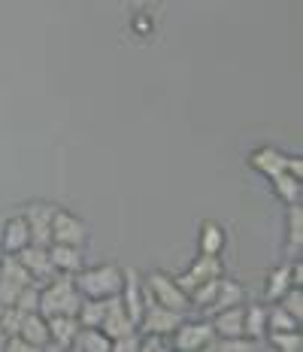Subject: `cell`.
<instances>
[{"mask_svg":"<svg viewBox=\"0 0 303 352\" xmlns=\"http://www.w3.org/2000/svg\"><path fill=\"white\" fill-rule=\"evenodd\" d=\"M79 304H82V292L76 289L70 274H55V280L46 283V289H40V304L36 310L43 316H76L79 313Z\"/></svg>","mask_w":303,"mask_h":352,"instance_id":"6da1fadb","label":"cell"},{"mask_svg":"<svg viewBox=\"0 0 303 352\" xmlns=\"http://www.w3.org/2000/svg\"><path fill=\"white\" fill-rule=\"evenodd\" d=\"M73 283L82 292V298H113L124 285V270L118 264H100V267L73 274Z\"/></svg>","mask_w":303,"mask_h":352,"instance_id":"7a4b0ae2","label":"cell"},{"mask_svg":"<svg viewBox=\"0 0 303 352\" xmlns=\"http://www.w3.org/2000/svg\"><path fill=\"white\" fill-rule=\"evenodd\" d=\"M143 289L149 292V298L152 300H158V304H164L170 307V310H176V313H186L191 310V300H188V292H182V285L176 283V276H170L164 274V270H152L149 276H146V283H143Z\"/></svg>","mask_w":303,"mask_h":352,"instance_id":"3957f363","label":"cell"},{"mask_svg":"<svg viewBox=\"0 0 303 352\" xmlns=\"http://www.w3.org/2000/svg\"><path fill=\"white\" fill-rule=\"evenodd\" d=\"M186 319L182 313L170 310V307L158 304V300L149 298V292H146V307H143V316H139V325L137 331L139 334H158V337H170L179 328V322Z\"/></svg>","mask_w":303,"mask_h":352,"instance_id":"277c9868","label":"cell"},{"mask_svg":"<svg viewBox=\"0 0 303 352\" xmlns=\"http://www.w3.org/2000/svg\"><path fill=\"white\" fill-rule=\"evenodd\" d=\"M31 283H34V276L27 274V267L12 252H6L0 258V307H12L16 298L21 295V289Z\"/></svg>","mask_w":303,"mask_h":352,"instance_id":"5b68a950","label":"cell"},{"mask_svg":"<svg viewBox=\"0 0 303 352\" xmlns=\"http://www.w3.org/2000/svg\"><path fill=\"white\" fill-rule=\"evenodd\" d=\"M55 210L58 207H52V204H46V201H34L21 210L27 228H31V243H36V246L52 243V219H55Z\"/></svg>","mask_w":303,"mask_h":352,"instance_id":"8992f818","label":"cell"},{"mask_svg":"<svg viewBox=\"0 0 303 352\" xmlns=\"http://www.w3.org/2000/svg\"><path fill=\"white\" fill-rule=\"evenodd\" d=\"M170 337H173V346L179 352H197L210 346L216 331H212V322H179V328Z\"/></svg>","mask_w":303,"mask_h":352,"instance_id":"52a82bcc","label":"cell"},{"mask_svg":"<svg viewBox=\"0 0 303 352\" xmlns=\"http://www.w3.org/2000/svg\"><path fill=\"white\" fill-rule=\"evenodd\" d=\"M88 228L79 216H73L67 210H55L52 219V243H70V246H85Z\"/></svg>","mask_w":303,"mask_h":352,"instance_id":"ba28073f","label":"cell"},{"mask_svg":"<svg viewBox=\"0 0 303 352\" xmlns=\"http://www.w3.org/2000/svg\"><path fill=\"white\" fill-rule=\"evenodd\" d=\"M221 274H225V264H221L218 255H206V252H201V255H197V261L191 264L186 274L176 276V283L182 285V292H191L194 285H201V283H206V280H212V276H221Z\"/></svg>","mask_w":303,"mask_h":352,"instance_id":"9c48e42d","label":"cell"},{"mask_svg":"<svg viewBox=\"0 0 303 352\" xmlns=\"http://www.w3.org/2000/svg\"><path fill=\"white\" fill-rule=\"evenodd\" d=\"M100 331L106 334L109 340H115V337H124V334H134V331H137L134 319L128 316V310H124V304H122V298H118V295L109 298L106 316H103V322H100Z\"/></svg>","mask_w":303,"mask_h":352,"instance_id":"30bf717a","label":"cell"},{"mask_svg":"<svg viewBox=\"0 0 303 352\" xmlns=\"http://www.w3.org/2000/svg\"><path fill=\"white\" fill-rule=\"evenodd\" d=\"M118 298H122L128 316L134 319V325H139V316H143V307H146V289H143V283H139V274L134 267L124 270V285H122V292H118Z\"/></svg>","mask_w":303,"mask_h":352,"instance_id":"8fae6325","label":"cell"},{"mask_svg":"<svg viewBox=\"0 0 303 352\" xmlns=\"http://www.w3.org/2000/svg\"><path fill=\"white\" fill-rule=\"evenodd\" d=\"M16 258L25 264L34 280H52V276H55V267H52V258H49V246L27 243L25 249L16 252Z\"/></svg>","mask_w":303,"mask_h":352,"instance_id":"7c38bea8","label":"cell"},{"mask_svg":"<svg viewBox=\"0 0 303 352\" xmlns=\"http://www.w3.org/2000/svg\"><path fill=\"white\" fill-rule=\"evenodd\" d=\"M46 325H49V346L52 349H70L73 340H76V334H79V328H82L76 316H64V313L46 316Z\"/></svg>","mask_w":303,"mask_h":352,"instance_id":"4fadbf2b","label":"cell"},{"mask_svg":"<svg viewBox=\"0 0 303 352\" xmlns=\"http://www.w3.org/2000/svg\"><path fill=\"white\" fill-rule=\"evenodd\" d=\"M49 258L55 274H79L85 264L82 246H70V243H49Z\"/></svg>","mask_w":303,"mask_h":352,"instance_id":"5bb4252c","label":"cell"},{"mask_svg":"<svg viewBox=\"0 0 303 352\" xmlns=\"http://www.w3.org/2000/svg\"><path fill=\"white\" fill-rule=\"evenodd\" d=\"M0 234H3V252H12L16 255L19 249H25L31 243V228H27L25 216H12L6 219V222H0Z\"/></svg>","mask_w":303,"mask_h":352,"instance_id":"9a60e30c","label":"cell"},{"mask_svg":"<svg viewBox=\"0 0 303 352\" xmlns=\"http://www.w3.org/2000/svg\"><path fill=\"white\" fill-rule=\"evenodd\" d=\"M243 316H246V307L243 304H234V307H227V310L212 313L210 322H212L216 337H240L243 334Z\"/></svg>","mask_w":303,"mask_h":352,"instance_id":"2e32d148","label":"cell"},{"mask_svg":"<svg viewBox=\"0 0 303 352\" xmlns=\"http://www.w3.org/2000/svg\"><path fill=\"white\" fill-rule=\"evenodd\" d=\"M19 334L25 337V340L31 343L34 349H46V346H49V325H46V316H43L40 310L25 313V319H21V325H19Z\"/></svg>","mask_w":303,"mask_h":352,"instance_id":"e0dca14e","label":"cell"},{"mask_svg":"<svg viewBox=\"0 0 303 352\" xmlns=\"http://www.w3.org/2000/svg\"><path fill=\"white\" fill-rule=\"evenodd\" d=\"M249 164H252L258 173H264L270 179V176H276V173L285 170L288 155H285V152H279V149H273V146H261V149H255L252 155H249Z\"/></svg>","mask_w":303,"mask_h":352,"instance_id":"ac0fdd59","label":"cell"},{"mask_svg":"<svg viewBox=\"0 0 303 352\" xmlns=\"http://www.w3.org/2000/svg\"><path fill=\"white\" fill-rule=\"evenodd\" d=\"M243 285L236 283V280H227V276H221V283H218V292H216V298H212V304L206 307V313H218V310H227V307H234V304H243Z\"/></svg>","mask_w":303,"mask_h":352,"instance_id":"d6986e66","label":"cell"},{"mask_svg":"<svg viewBox=\"0 0 303 352\" xmlns=\"http://www.w3.org/2000/svg\"><path fill=\"white\" fill-rule=\"evenodd\" d=\"M106 307H109V298H82V304H79V325L82 328H100L103 316H106Z\"/></svg>","mask_w":303,"mask_h":352,"instance_id":"ffe728a7","label":"cell"},{"mask_svg":"<svg viewBox=\"0 0 303 352\" xmlns=\"http://www.w3.org/2000/svg\"><path fill=\"white\" fill-rule=\"evenodd\" d=\"M291 261H285V264H279L276 270H270V276H267V289H264V298L270 300V304H276L279 298L285 295L288 289H291Z\"/></svg>","mask_w":303,"mask_h":352,"instance_id":"44dd1931","label":"cell"},{"mask_svg":"<svg viewBox=\"0 0 303 352\" xmlns=\"http://www.w3.org/2000/svg\"><path fill=\"white\" fill-rule=\"evenodd\" d=\"M109 346H113V340L100 328H79L76 340H73L76 352H109Z\"/></svg>","mask_w":303,"mask_h":352,"instance_id":"7402d4cb","label":"cell"},{"mask_svg":"<svg viewBox=\"0 0 303 352\" xmlns=\"http://www.w3.org/2000/svg\"><path fill=\"white\" fill-rule=\"evenodd\" d=\"M300 246H303V207L298 201L288 204V255L300 258Z\"/></svg>","mask_w":303,"mask_h":352,"instance_id":"603a6c76","label":"cell"},{"mask_svg":"<svg viewBox=\"0 0 303 352\" xmlns=\"http://www.w3.org/2000/svg\"><path fill=\"white\" fill-rule=\"evenodd\" d=\"M243 334L252 337V340H261L267 337V310L264 307H246V316H243Z\"/></svg>","mask_w":303,"mask_h":352,"instance_id":"cb8c5ba5","label":"cell"},{"mask_svg":"<svg viewBox=\"0 0 303 352\" xmlns=\"http://www.w3.org/2000/svg\"><path fill=\"white\" fill-rule=\"evenodd\" d=\"M197 246H201V252H206V255H221V249H225V228L216 222H203Z\"/></svg>","mask_w":303,"mask_h":352,"instance_id":"d4e9b609","label":"cell"},{"mask_svg":"<svg viewBox=\"0 0 303 352\" xmlns=\"http://www.w3.org/2000/svg\"><path fill=\"white\" fill-rule=\"evenodd\" d=\"M270 186H273V192H276V197H282L285 204H298L300 201V179L298 176H291L288 170L270 176Z\"/></svg>","mask_w":303,"mask_h":352,"instance_id":"484cf974","label":"cell"},{"mask_svg":"<svg viewBox=\"0 0 303 352\" xmlns=\"http://www.w3.org/2000/svg\"><path fill=\"white\" fill-rule=\"evenodd\" d=\"M261 340H252V337L240 334V337H212V343L206 349H216V352H252L261 349Z\"/></svg>","mask_w":303,"mask_h":352,"instance_id":"4316f807","label":"cell"},{"mask_svg":"<svg viewBox=\"0 0 303 352\" xmlns=\"http://www.w3.org/2000/svg\"><path fill=\"white\" fill-rule=\"evenodd\" d=\"M300 322L285 310L282 304H276L273 310H267V331H298Z\"/></svg>","mask_w":303,"mask_h":352,"instance_id":"83f0119b","label":"cell"},{"mask_svg":"<svg viewBox=\"0 0 303 352\" xmlns=\"http://www.w3.org/2000/svg\"><path fill=\"white\" fill-rule=\"evenodd\" d=\"M264 340H270V346H276L279 352H300L303 349L300 328H298V331H267Z\"/></svg>","mask_w":303,"mask_h":352,"instance_id":"f1b7e54d","label":"cell"},{"mask_svg":"<svg viewBox=\"0 0 303 352\" xmlns=\"http://www.w3.org/2000/svg\"><path fill=\"white\" fill-rule=\"evenodd\" d=\"M276 304H282L285 310L291 313V316L298 319V322L303 319V292H300V285H291V289H288L285 295L276 300Z\"/></svg>","mask_w":303,"mask_h":352,"instance_id":"f546056e","label":"cell"},{"mask_svg":"<svg viewBox=\"0 0 303 352\" xmlns=\"http://www.w3.org/2000/svg\"><path fill=\"white\" fill-rule=\"evenodd\" d=\"M21 319H25V310H19V307H3V313H0V328H3L6 334H19Z\"/></svg>","mask_w":303,"mask_h":352,"instance_id":"4dcf8cb0","label":"cell"},{"mask_svg":"<svg viewBox=\"0 0 303 352\" xmlns=\"http://www.w3.org/2000/svg\"><path fill=\"white\" fill-rule=\"evenodd\" d=\"M36 304H40V285L31 283V285H25V289H21V295L16 298V304H12V307L31 313V310H36Z\"/></svg>","mask_w":303,"mask_h":352,"instance_id":"1f68e13d","label":"cell"},{"mask_svg":"<svg viewBox=\"0 0 303 352\" xmlns=\"http://www.w3.org/2000/svg\"><path fill=\"white\" fill-rule=\"evenodd\" d=\"M109 349H113V352H139V331L124 334V337H115Z\"/></svg>","mask_w":303,"mask_h":352,"instance_id":"d6a6232c","label":"cell"},{"mask_svg":"<svg viewBox=\"0 0 303 352\" xmlns=\"http://www.w3.org/2000/svg\"><path fill=\"white\" fill-rule=\"evenodd\" d=\"M285 170L291 173V176H298V179H300V176H303V158H300V155H298V158H294V155H288V164H285Z\"/></svg>","mask_w":303,"mask_h":352,"instance_id":"836d02e7","label":"cell"},{"mask_svg":"<svg viewBox=\"0 0 303 352\" xmlns=\"http://www.w3.org/2000/svg\"><path fill=\"white\" fill-rule=\"evenodd\" d=\"M6 337H10V334H6V331H3V328H0V352H3V349H6Z\"/></svg>","mask_w":303,"mask_h":352,"instance_id":"e575fe53","label":"cell"},{"mask_svg":"<svg viewBox=\"0 0 303 352\" xmlns=\"http://www.w3.org/2000/svg\"><path fill=\"white\" fill-rule=\"evenodd\" d=\"M3 255H6V252H3V234H0V258H3Z\"/></svg>","mask_w":303,"mask_h":352,"instance_id":"d590c367","label":"cell"}]
</instances>
